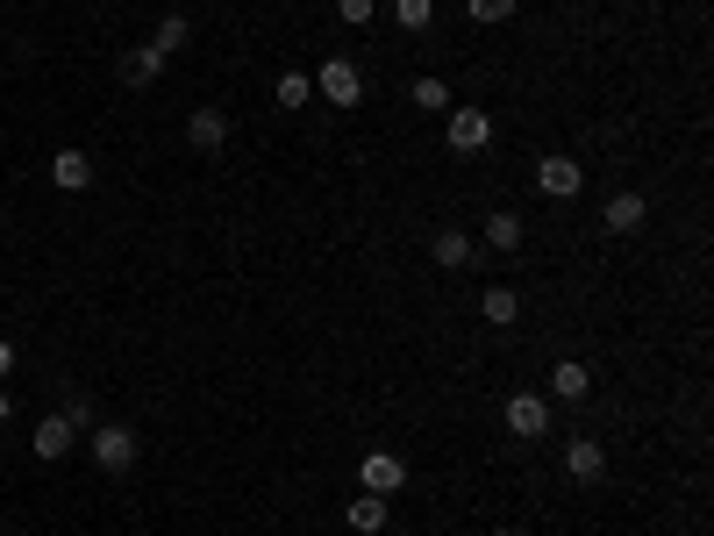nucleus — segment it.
I'll return each mask as SVG.
<instances>
[{
    "label": "nucleus",
    "mask_w": 714,
    "mask_h": 536,
    "mask_svg": "<svg viewBox=\"0 0 714 536\" xmlns=\"http://www.w3.org/2000/svg\"><path fill=\"white\" fill-rule=\"evenodd\" d=\"M8 372H15V344H8V336H0V380H8Z\"/></svg>",
    "instance_id": "393cba45"
},
{
    "label": "nucleus",
    "mask_w": 714,
    "mask_h": 536,
    "mask_svg": "<svg viewBox=\"0 0 714 536\" xmlns=\"http://www.w3.org/2000/svg\"><path fill=\"white\" fill-rule=\"evenodd\" d=\"M151 43H157V51H179V43H187V22H179V15H171V22H157V36H151Z\"/></svg>",
    "instance_id": "4be33fe9"
},
{
    "label": "nucleus",
    "mask_w": 714,
    "mask_h": 536,
    "mask_svg": "<svg viewBox=\"0 0 714 536\" xmlns=\"http://www.w3.org/2000/svg\"><path fill=\"white\" fill-rule=\"evenodd\" d=\"M429 15H436V0H393V22L400 29H429Z\"/></svg>",
    "instance_id": "aec40b11"
},
{
    "label": "nucleus",
    "mask_w": 714,
    "mask_h": 536,
    "mask_svg": "<svg viewBox=\"0 0 714 536\" xmlns=\"http://www.w3.org/2000/svg\"><path fill=\"white\" fill-rule=\"evenodd\" d=\"M472 8V22H508L514 15V0H464Z\"/></svg>",
    "instance_id": "5701e85b"
},
{
    "label": "nucleus",
    "mask_w": 714,
    "mask_h": 536,
    "mask_svg": "<svg viewBox=\"0 0 714 536\" xmlns=\"http://www.w3.org/2000/svg\"><path fill=\"white\" fill-rule=\"evenodd\" d=\"M72 436H79V430H72L65 416H43V422H36V444H29V450L51 465V458H65V450H72Z\"/></svg>",
    "instance_id": "6e6552de"
},
{
    "label": "nucleus",
    "mask_w": 714,
    "mask_h": 536,
    "mask_svg": "<svg viewBox=\"0 0 714 536\" xmlns=\"http://www.w3.org/2000/svg\"><path fill=\"white\" fill-rule=\"evenodd\" d=\"M51 179L65 193H86V187H93V157H86V151H58L51 157Z\"/></svg>",
    "instance_id": "1a4fd4ad"
},
{
    "label": "nucleus",
    "mask_w": 714,
    "mask_h": 536,
    "mask_svg": "<svg viewBox=\"0 0 714 536\" xmlns=\"http://www.w3.org/2000/svg\"><path fill=\"white\" fill-rule=\"evenodd\" d=\"M307 93H315L307 72H279V107H307Z\"/></svg>",
    "instance_id": "6ab92c4d"
},
{
    "label": "nucleus",
    "mask_w": 714,
    "mask_h": 536,
    "mask_svg": "<svg viewBox=\"0 0 714 536\" xmlns=\"http://www.w3.org/2000/svg\"><path fill=\"white\" fill-rule=\"evenodd\" d=\"M86 450H93V465H101V472H129V465H137V430L93 422V430H86Z\"/></svg>",
    "instance_id": "f257e3e1"
},
{
    "label": "nucleus",
    "mask_w": 714,
    "mask_h": 536,
    "mask_svg": "<svg viewBox=\"0 0 714 536\" xmlns=\"http://www.w3.org/2000/svg\"><path fill=\"white\" fill-rule=\"evenodd\" d=\"M157 72H165V51H157V43H143V51L122 58V79H129V87H151Z\"/></svg>",
    "instance_id": "f8f14e48"
},
{
    "label": "nucleus",
    "mask_w": 714,
    "mask_h": 536,
    "mask_svg": "<svg viewBox=\"0 0 714 536\" xmlns=\"http://www.w3.org/2000/svg\"><path fill=\"white\" fill-rule=\"evenodd\" d=\"M357 480H365V494H400V486H408V458H400V450H365V465H357Z\"/></svg>",
    "instance_id": "f03ea898"
},
{
    "label": "nucleus",
    "mask_w": 714,
    "mask_h": 536,
    "mask_svg": "<svg viewBox=\"0 0 714 536\" xmlns=\"http://www.w3.org/2000/svg\"><path fill=\"white\" fill-rule=\"evenodd\" d=\"M643 215H650L643 193H614V201H608V237H629V229H643Z\"/></svg>",
    "instance_id": "9d476101"
},
{
    "label": "nucleus",
    "mask_w": 714,
    "mask_h": 536,
    "mask_svg": "<svg viewBox=\"0 0 714 536\" xmlns=\"http://www.w3.org/2000/svg\"><path fill=\"white\" fill-rule=\"evenodd\" d=\"M315 93H322L329 107H357V93H365V79H357L350 58H329L322 72H315Z\"/></svg>",
    "instance_id": "7ed1b4c3"
},
{
    "label": "nucleus",
    "mask_w": 714,
    "mask_h": 536,
    "mask_svg": "<svg viewBox=\"0 0 714 536\" xmlns=\"http://www.w3.org/2000/svg\"><path fill=\"white\" fill-rule=\"evenodd\" d=\"M350 529H357V536H379V529H386V494H365V501H350Z\"/></svg>",
    "instance_id": "2eb2a0df"
},
{
    "label": "nucleus",
    "mask_w": 714,
    "mask_h": 536,
    "mask_svg": "<svg viewBox=\"0 0 714 536\" xmlns=\"http://www.w3.org/2000/svg\"><path fill=\"white\" fill-rule=\"evenodd\" d=\"M479 308H486V322H494V329H508L514 315H522V294H514V286H486V294H479Z\"/></svg>",
    "instance_id": "ddd939ff"
},
{
    "label": "nucleus",
    "mask_w": 714,
    "mask_h": 536,
    "mask_svg": "<svg viewBox=\"0 0 714 536\" xmlns=\"http://www.w3.org/2000/svg\"><path fill=\"white\" fill-rule=\"evenodd\" d=\"M58 416L72 422V430H93V408H86V386H65V408Z\"/></svg>",
    "instance_id": "412c9836"
},
{
    "label": "nucleus",
    "mask_w": 714,
    "mask_h": 536,
    "mask_svg": "<svg viewBox=\"0 0 714 536\" xmlns=\"http://www.w3.org/2000/svg\"><path fill=\"white\" fill-rule=\"evenodd\" d=\"M486 243H494V251H514V243H522V215H486Z\"/></svg>",
    "instance_id": "dca6fc26"
},
{
    "label": "nucleus",
    "mask_w": 714,
    "mask_h": 536,
    "mask_svg": "<svg viewBox=\"0 0 714 536\" xmlns=\"http://www.w3.org/2000/svg\"><path fill=\"white\" fill-rule=\"evenodd\" d=\"M486 137H494L486 107H450V151H486Z\"/></svg>",
    "instance_id": "39448f33"
},
{
    "label": "nucleus",
    "mask_w": 714,
    "mask_h": 536,
    "mask_svg": "<svg viewBox=\"0 0 714 536\" xmlns=\"http://www.w3.org/2000/svg\"><path fill=\"white\" fill-rule=\"evenodd\" d=\"M464 258H472V237H458V229H443V237H436V265H450V272H458Z\"/></svg>",
    "instance_id": "a211bd4d"
},
{
    "label": "nucleus",
    "mask_w": 714,
    "mask_h": 536,
    "mask_svg": "<svg viewBox=\"0 0 714 536\" xmlns=\"http://www.w3.org/2000/svg\"><path fill=\"white\" fill-rule=\"evenodd\" d=\"M550 386H558V400H586V394H594V372H586V365H572V358H564L558 372H550Z\"/></svg>",
    "instance_id": "4468645a"
},
{
    "label": "nucleus",
    "mask_w": 714,
    "mask_h": 536,
    "mask_svg": "<svg viewBox=\"0 0 714 536\" xmlns=\"http://www.w3.org/2000/svg\"><path fill=\"white\" fill-rule=\"evenodd\" d=\"M8 416H15V394H8V386H0V422H8Z\"/></svg>",
    "instance_id": "a878e982"
},
{
    "label": "nucleus",
    "mask_w": 714,
    "mask_h": 536,
    "mask_svg": "<svg viewBox=\"0 0 714 536\" xmlns=\"http://www.w3.org/2000/svg\"><path fill=\"white\" fill-rule=\"evenodd\" d=\"M415 107H422V115H443V107H450V87H443V79H415V93H408Z\"/></svg>",
    "instance_id": "f3484780"
},
{
    "label": "nucleus",
    "mask_w": 714,
    "mask_h": 536,
    "mask_svg": "<svg viewBox=\"0 0 714 536\" xmlns=\"http://www.w3.org/2000/svg\"><path fill=\"white\" fill-rule=\"evenodd\" d=\"M336 15L357 29V22H372V0H336Z\"/></svg>",
    "instance_id": "b1692460"
},
{
    "label": "nucleus",
    "mask_w": 714,
    "mask_h": 536,
    "mask_svg": "<svg viewBox=\"0 0 714 536\" xmlns=\"http://www.w3.org/2000/svg\"><path fill=\"white\" fill-rule=\"evenodd\" d=\"M500 536H508V529H500Z\"/></svg>",
    "instance_id": "bb28decb"
},
{
    "label": "nucleus",
    "mask_w": 714,
    "mask_h": 536,
    "mask_svg": "<svg viewBox=\"0 0 714 536\" xmlns=\"http://www.w3.org/2000/svg\"><path fill=\"white\" fill-rule=\"evenodd\" d=\"M564 472H572L578 486H594L600 472H608V450H600L594 436H572V444H564Z\"/></svg>",
    "instance_id": "423d86ee"
},
{
    "label": "nucleus",
    "mask_w": 714,
    "mask_h": 536,
    "mask_svg": "<svg viewBox=\"0 0 714 536\" xmlns=\"http://www.w3.org/2000/svg\"><path fill=\"white\" fill-rule=\"evenodd\" d=\"M544 430H550V400H544V394H514V400H508V436L536 444Z\"/></svg>",
    "instance_id": "20e7f679"
},
{
    "label": "nucleus",
    "mask_w": 714,
    "mask_h": 536,
    "mask_svg": "<svg viewBox=\"0 0 714 536\" xmlns=\"http://www.w3.org/2000/svg\"><path fill=\"white\" fill-rule=\"evenodd\" d=\"M187 137H193V151H215V143L229 137V115H221V107H193Z\"/></svg>",
    "instance_id": "9b49d317"
},
{
    "label": "nucleus",
    "mask_w": 714,
    "mask_h": 536,
    "mask_svg": "<svg viewBox=\"0 0 714 536\" xmlns=\"http://www.w3.org/2000/svg\"><path fill=\"white\" fill-rule=\"evenodd\" d=\"M536 187H544L550 201H572V193L586 187V173H578L572 157H544V165H536Z\"/></svg>",
    "instance_id": "0eeeda50"
}]
</instances>
